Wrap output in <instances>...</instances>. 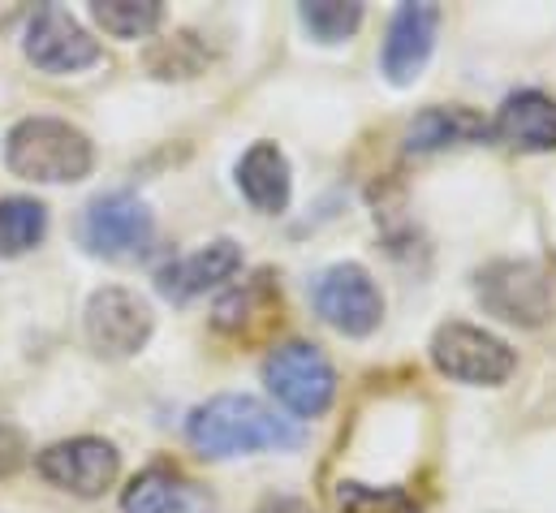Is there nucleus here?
<instances>
[{"label": "nucleus", "instance_id": "nucleus-20", "mask_svg": "<svg viewBox=\"0 0 556 513\" xmlns=\"http://www.w3.org/2000/svg\"><path fill=\"white\" fill-rule=\"evenodd\" d=\"M341 513H418L415 497L406 488H371V484H341L337 488Z\"/></svg>", "mask_w": 556, "mask_h": 513}, {"label": "nucleus", "instance_id": "nucleus-12", "mask_svg": "<svg viewBox=\"0 0 556 513\" xmlns=\"http://www.w3.org/2000/svg\"><path fill=\"white\" fill-rule=\"evenodd\" d=\"M238 267H242L238 242L216 238V242H207V247H199V251H190V255L173 259L168 267H160V293L173 298V302H190V298H199V293L225 285Z\"/></svg>", "mask_w": 556, "mask_h": 513}, {"label": "nucleus", "instance_id": "nucleus-19", "mask_svg": "<svg viewBox=\"0 0 556 513\" xmlns=\"http://www.w3.org/2000/svg\"><path fill=\"white\" fill-rule=\"evenodd\" d=\"M302 26L319 39V43H341L363 26V4H345V0H311L298 9Z\"/></svg>", "mask_w": 556, "mask_h": 513}, {"label": "nucleus", "instance_id": "nucleus-14", "mask_svg": "<svg viewBox=\"0 0 556 513\" xmlns=\"http://www.w3.org/2000/svg\"><path fill=\"white\" fill-rule=\"evenodd\" d=\"M238 190L247 195V203L255 212H268L277 216L289 208V190H293V177H289V160L277 142H255L242 160H238Z\"/></svg>", "mask_w": 556, "mask_h": 513}, {"label": "nucleus", "instance_id": "nucleus-4", "mask_svg": "<svg viewBox=\"0 0 556 513\" xmlns=\"http://www.w3.org/2000/svg\"><path fill=\"white\" fill-rule=\"evenodd\" d=\"M264 385L298 418H319L337 397V372L311 341H285L264 363Z\"/></svg>", "mask_w": 556, "mask_h": 513}, {"label": "nucleus", "instance_id": "nucleus-8", "mask_svg": "<svg viewBox=\"0 0 556 513\" xmlns=\"http://www.w3.org/2000/svg\"><path fill=\"white\" fill-rule=\"evenodd\" d=\"M151 234H155V221H151L147 203L135 199L130 190L100 195L83 216V242L91 255L139 259L151 247Z\"/></svg>", "mask_w": 556, "mask_h": 513}, {"label": "nucleus", "instance_id": "nucleus-16", "mask_svg": "<svg viewBox=\"0 0 556 513\" xmlns=\"http://www.w3.org/2000/svg\"><path fill=\"white\" fill-rule=\"evenodd\" d=\"M43 234H48V208L39 199L26 195L0 199V255H26L43 242Z\"/></svg>", "mask_w": 556, "mask_h": 513}, {"label": "nucleus", "instance_id": "nucleus-7", "mask_svg": "<svg viewBox=\"0 0 556 513\" xmlns=\"http://www.w3.org/2000/svg\"><path fill=\"white\" fill-rule=\"evenodd\" d=\"M479 302L522 328H540L553 320V280L540 263H492L479 272Z\"/></svg>", "mask_w": 556, "mask_h": 513}, {"label": "nucleus", "instance_id": "nucleus-2", "mask_svg": "<svg viewBox=\"0 0 556 513\" xmlns=\"http://www.w3.org/2000/svg\"><path fill=\"white\" fill-rule=\"evenodd\" d=\"M4 164L22 182L61 186V182H83L96 164V151L83 129L61 117H26L4 138Z\"/></svg>", "mask_w": 556, "mask_h": 513}, {"label": "nucleus", "instance_id": "nucleus-11", "mask_svg": "<svg viewBox=\"0 0 556 513\" xmlns=\"http://www.w3.org/2000/svg\"><path fill=\"white\" fill-rule=\"evenodd\" d=\"M435 26H440V9L435 4H402L389 22V39H384V57L380 70L393 87L415 83L435 48Z\"/></svg>", "mask_w": 556, "mask_h": 513}, {"label": "nucleus", "instance_id": "nucleus-9", "mask_svg": "<svg viewBox=\"0 0 556 513\" xmlns=\"http://www.w3.org/2000/svg\"><path fill=\"white\" fill-rule=\"evenodd\" d=\"M117 466H122L117 449H113L109 440H100V436L61 440V445H52V449H43V453L35 458V471H39L52 488L74 492V497H87V501L113 488Z\"/></svg>", "mask_w": 556, "mask_h": 513}, {"label": "nucleus", "instance_id": "nucleus-1", "mask_svg": "<svg viewBox=\"0 0 556 513\" xmlns=\"http://www.w3.org/2000/svg\"><path fill=\"white\" fill-rule=\"evenodd\" d=\"M186 440L203 453V458H242V453H268V449H293L302 440V431L280 418L273 405L247 397V392H220L212 401H203L190 423H186Z\"/></svg>", "mask_w": 556, "mask_h": 513}, {"label": "nucleus", "instance_id": "nucleus-21", "mask_svg": "<svg viewBox=\"0 0 556 513\" xmlns=\"http://www.w3.org/2000/svg\"><path fill=\"white\" fill-rule=\"evenodd\" d=\"M22 466H26V436L13 423L0 418V479L17 475Z\"/></svg>", "mask_w": 556, "mask_h": 513}, {"label": "nucleus", "instance_id": "nucleus-17", "mask_svg": "<svg viewBox=\"0 0 556 513\" xmlns=\"http://www.w3.org/2000/svg\"><path fill=\"white\" fill-rule=\"evenodd\" d=\"M190 488L168 466H147L122 497V513H181Z\"/></svg>", "mask_w": 556, "mask_h": 513}, {"label": "nucleus", "instance_id": "nucleus-10", "mask_svg": "<svg viewBox=\"0 0 556 513\" xmlns=\"http://www.w3.org/2000/svg\"><path fill=\"white\" fill-rule=\"evenodd\" d=\"M26 57L43 74H78L100 61V43L78 26L74 13H65L61 4H43L26 22Z\"/></svg>", "mask_w": 556, "mask_h": 513}, {"label": "nucleus", "instance_id": "nucleus-15", "mask_svg": "<svg viewBox=\"0 0 556 513\" xmlns=\"http://www.w3.org/2000/svg\"><path fill=\"white\" fill-rule=\"evenodd\" d=\"M483 134H492L488 122L462 104H440V109H422L410 129H406V151L431 155V151H448V147H466L479 142Z\"/></svg>", "mask_w": 556, "mask_h": 513}, {"label": "nucleus", "instance_id": "nucleus-5", "mask_svg": "<svg viewBox=\"0 0 556 513\" xmlns=\"http://www.w3.org/2000/svg\"><path fill=\"white\" fill-rule=\"evenodd\" d=\"M311 302L319 311V320L345 337H367L380 328L384 315V298L380 285L371 280L367 267L358 263H332L311 280Z\"/></svg>", "mask_w": 556, "mask_h": 513}, {"label": "nucleus", "instance_id": "nucleus-6", "mask_svg": "<svg viewBox=\"0 0 556 513\" xmlns=\"http://www.w3.org/2000/svg\"><path fill=\"white\" fill-rule=\"evenodd\" d=\"M83 328L96 354L104 359H135L142 346L151 341L155 315L147 306V298H139L135 289L122 285H104L91 293L87 311H83Z\"/></svg>", "mask_w": 556, "mask_h": 513}, {"label": "nucleus", "instance_id": "nucleus-13", "mask_svg": "<svg viewBox=\"0 0 556 513\" xmlns=\"http://www.w3.org/2000/svg\"><path fill=\"white\" fill-rule=\"evenodd\" d=\"M488 129L514 151H556V100L544 91H514Z\"/></svg>", "mask_w": 556, "mask_h": 513}, {"label": "nucleus", "instance_id": "nucleus-18", "mask_svg": "<svg viewBox=\"0 0 556 513\" xmlns=\"http://www.w3.org/2000/svg\"><path fill=\"white\" fill-rule=\"evenodd\" d=\"M96 22L117 39H147L164 22V4L160 0H100Z\"/></svg>", "mask_w": 556, "mask_h": 513}, {"label": "nucleus", "instance_id": "nucleus-3", "mask_svg": "<svg viewBox=\"0 0 556 513\" xmlns=\"http://www.w3.org/2000/svg\"><path fill=\"white\" fill-rule=\"evenodd\" d=\"M431 363H435L440 376L475 388L505 385L514 376V367H518L514 350L501 337H492L488 328L462 324V320H448V324L435 328V337H431Z\"/></svg>", "mask_w": 556, "mask_h": 513}, {"label": "nucleus", "instance_id": "nucleus-22", "mask_svg": "<svg viewBox=\"0 0 556 513\" xmlns=\"http://www.w3.org/2000/svg\"><path fill=\"white\" fill-rule=\"evenodd\" d=\"M255 513H315L306 501H298V497H273V501H264Z\"/></svg>", "mask_w": 556, "mask_h": 513}]
</instances>
